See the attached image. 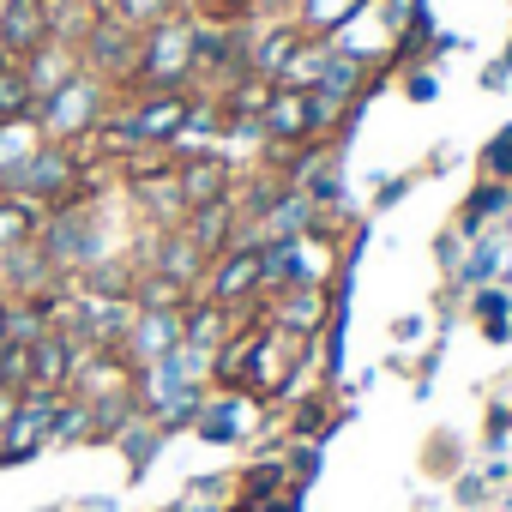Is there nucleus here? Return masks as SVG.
Segmentation results:
<instances>
[{
    "mask_svg": "<svg viewBox=\"0 0 512 512\" xmlns=\"http://www.w3.org/2000/svg\"><path fill=\"white\" fill-rule=\"evenodd\" d=\"M0 187H7V199H25V205H37V211H61V205H79V193H85V181H79V157L73 151H61V145H37L31 157H19V163H7L0 169Z\"/></svg>",
    "mask_w": 512,
    "mask_h": 512,
    "instance_id": "f257e3e1",
    "label": "nucleus"
},
{
    "mask_svg": "<svg viewBox=\"0 0 512 512\" xmlns=\"http://www.w3.org/2000/svg\"><path fill=\"white\" fill-rule=\"evenodd\" d=\"M199 61V19H163L157 31L139 37V67H133V91H181V79Z\"/></svg>",
    "mask_w": 512,
    "mask_h": 512,
    "instance_id": "f03ea898",
    "label": "nucleus"
},
{
    "mask_svg": "<svg viewBox=\"0 0 512 512\" xmlns=\"http://www.w3.org/2000/svg\"><path fill=\"white\" fill-rule=\"evenodd\" d=\"M103 115H109V85H97L91 67H85L73 85H61L55 97L37 103V127H43V139H79V133H91Z\"/></svg>",
    "mask_w": 512,
    "mask_h": 512,
    "instance_id": "7ed1b4c3",
    "label": "nucleus"
},
{
    "mask_svg": "<svg viewBox=\"0 0 512 512\" xmlns=\"http://www.w3.org/2000/svg\"><path fill=\"white\" fill-rule=\"evenodd\" d=\"M260 296H266V260H260V247H253V241H229L217 253L211 278H205V302L223 308V314H235L241 302H260Z\"/></svg>",
    "mask_w": 512,
    "mask_h": 512,
    "instance_id": "20e7f679",
    "label": "nucleus"
},
{
    "mask_svg": "<svg viewBox=\"0 0 512 512\" xmlns=\"http://www.w3.org/2000/svg\"><path fill=\"white\" fill-rule=\"evenodd\" d=\"M169 350H181V314H175V308H133L127 338H121V356H127L133 368H151V362H163Z\"/></svg>",
    "mask_w": 512,
    "mask_h": 512,
    "instance_id": "39448f33",
    "label": "nucleus"
},
{
    "mask_svg": "<svg viewBox=\"0 0 512 512\" xmlns=\"http://www.w3.org/2000/svg\"><path fill=\"white\" fill-rule=\"evenodd\" d=\"M187 109H193V103H187L181 91H139V103H133V109H121V121L133 127V139H139V145H151V139L163 145V139H181Z\"/></svg>",
    "mask_w": 512,
    "mask_h": 512,
    "instance_id": "423d86ee",
    "label": "nucleus"
},
{
    "mask_svg": "<svg viewBox=\"0 0 512 512\" xmlns=\"http://www.w3.org/2000/svg\"><path fill=\"white\" fill-rule=\"evenodd\" d=\"M79 356H85V338L67 332V326H49V332L31 344V386H43V392H67Z\"/></svg>",
    "mask_w": 512,
    "mask_h": 512,
    "instance_id": "0eeeda50",
    "label": "nucleus"
},
{
    "mask_svg": "<svg viewBox=\"0 0 512 512\" xmlns=\"http://www.w3.org/2000/svg\"><path fill=\"white\" fill-rule=\"evenodd\" d=\"M19 73L31 79V91H37V103H43V97H55L61 85H73V79L85 73V55H79V43L49 37V43H37V49L19 61Z\"/></svg>",
    "mask_w": 512,
    "mask_h": 512,
    "instance_id": "6e6552de",
    "label": "nucleus"
},
{
    "mask_svg": "<svg viewBox=\"0 0 512 512\" xmlns=\"http://www.w3.org/2000/svg\"><path fill=\"white\" fill-rule=\"evenodd\" d=\"M308 43H314V37H308V31L290 19V25L266 31L260 43L247 49V73H253V79H272V85H290V73H296V55H302Z\"/></svg>",
    "mask_w": 512,
    "mask_h": 512,
    "instance_id": "1a4fd4ad",
    "label": "nucleus"
},
{
    "mask_svg": "<svg viewBox=\"0 0 512 512\" xmlns=\"http://www.w3.org/2000/svg\"><path fill=\"white\" fill-rule=\"evenodd\" d=\"M79 55H91V67H103V73H127L133 79V67H139V31H127L121 19H103L97 13Z\"/></svg>",
    "mask_w": 512,
    "mask_h": 512,
    "instance_id": "9d476101",
    "label": "nucleus"
},
{
    "mask_svg": "<svg viewBox=\"0 0 512 512\" xmlns=\"http://www.w3.org/2000/svg\"><path fill=\"white\" fill-rule=\"evenodd\" d=\"M260 133L278 139V145L314 139V103H308V91H302V85H278L272 103H266V115H260Z\"/></svg>",
    "mask_w": 512,
    "mask_h": 512,
    "instance_id": "9b49d317",
    "label": "nucleus"
},
{
    "mask_svg": "<svg viewBox=\"0 0 512 512\" xmlns=\"http://www.w3.org/2000/svg\"><path fill=\"white\" fill-rule=\"evenodd\" d=\"M266 320V314H260ZM260 320L253 326H235V332H223V344L211 350V380L223 386V392H241L247 380H253V350H260Z\"/></svg>",
    "mask_w": 512,
    "mask_h": 512,
    "instance_id": "f8f14e48",
    "label": "nucleus"
},
{
    "mask_svg": "<svg viewBox=\"0 0 512 512\" xmlns=\"http://www.w3.org/2000/svg\"><path fill=\"white\" fill-rule=\"evenodd\" d=\"M326 314H332L326 284H290V290H284V302H272V308H266V320H278V326H284V332H296V338H314V332L326 326Z\"/></svg>",
    "mask_w": 512,
    "mask_h": 512,
    "instance_id": "ddd939ff",
    "label": "nucleus"
},
{
    "mask_svg": "<svg viewBox=\"0 0 512 512\" xmlns=\"http://www.w3.org/2000/svg\"><path fill=\"white\" fill-rule=\"evenodd\" d=\"M205 260H211V253H205L187 229H169V235L151 247V272H157V278H169V284H181V290H193V284H199Z\"/></svg>",
    "mask_w": 512,
    "mask_h": 512,
    "instance_id": "4468645a",
    "label": "nucleus"
},
{
    "mask_svg": "<svg viewBox=\"0 0 512 512\" xmlns=\"http://www.w3.org/2000/svg\"><path fill=\"white\" fill-rule=\"evenodd\" d=\"M175 181H181L187 211L229 199V163H223V157H181V163H175Z\"/></svg>",
    "mask_w": 512,
    "mask_h": 512,
    "instance_id": "2eb2a0df",
    "label": "nucleus"
},
{
    "mask_svg": "<svg viewBox=\"0 0 512 512\" xmlns=\"http://www.w3.org/2000/svg\"><path fill=\"white\" fill-rule=\"evenodd\" d=\"M272 91H278L272 79H253V73H241V79H235V85L223 91V109H229V121H235V127H247V121L260 127V115H266Z\"/></svg>",
    "mask_w": 512,
    "mask_h": 512,
    "instance_id": "dca6fc26",
    "label": "nucleus"
},
{
    "mask_svg": "<svg viewBox=\"0 0 512 512\" xmlns=\"http://www.w3.org/2000/svg\"><path fill=\"white\" fill-rule=\"evenodd\" d=\"M362 7H368V0H302V19H296V25H302L308 37H338Z\"/></svg>",
    "mask_w": 512,
    "mask_h": 512,
    "instance_id": "f3484780",
    "label": "nucleus"
},
{
    "mask_svg": "<svg viewBox=\"0 0 512 512\" xmlns=\"http://www.w3.org/2000/svg\"><path fill=\"white\" fill-rule=\"evenodd\" d=\"M37 205H25V199H0V253H13V247H25L31 235H37Z\"/></svg>",
    "mask_w": 512,
    "mask_h": 512,
    "instance_id": "a211bd4d",
    "label": "nucleus"
},
{
    "mask_svg": "<svg viewBox=\"0 0 512 512\" xmlns=\"http://www.w3.org/2000/svg\"><path fill=\"white\" fill-rule=\"evenodd\" d=\"M25 115H37V91L19 73V61H13L7 73H0V121H25Z\"/></svg>",
    "mask_w": 512,
    "mask_h": 512,
    "instance_id": "6ab92c4d",
    "label": "nucleus"
},
{
    "mask_svg": "<svg viewBox=\"0 0 512 512\" xmlns=\"http://www.w3.org/2000/svg\"><path fill=\"white\" fill-rule=\"evenodd\" d=\"M199 428H205L211 440H229V434L253 428V404H247V398H223L217 410H199Z\"/></svg>",
    "mask_w": 512,
    "mask_h": 512,
    "instance_id": "aec40b11",
    "label": "nucleus"
},
{
    "mask_svg": "<svg viewBox=\"0 0 512 512\" xmlns=\"http://www.w3.org/2000/svg\"><path fill=\"white\" fill-rule=\"evenodd\" d=\"M169 13H175V0H115V7H109V19H121V25H127V31H139V37H145V31H157Z\"/></svg>",
    "mask_w": 512,
    "mask_h": 512,
    "instance_id": "412c9836",
    "label": "nucleus"
},
{
    "mask_svg": "<svg viewBox=\"0 0 512 512\" xmlns=\"http://www.w3.org/2000/svg\"><path fill=\"white\" fill-rule=\"evenodd\" d=\"M284 482H290V470H284V464H253V470L241 476V506H266Z\"/></svg>",
    "mask_w": 512,
    "mask_h": 512,
    "instance_id": "4be33fe9",
    "label": "nucleus"
},
{
    "mask_svg": "<svg viewBox=\"0 0 512 512\" xmlns=\"http://www.w3.org/2000/svg\"><path fill=\"white\" fill-rule=\"evenodd\" d=\"M0 344H7V302H0Z\"/></svg>",
    "mask_w": 512,
    "mask_h": 512,
    "instance_id": "5701e85b",
    "label": "nucleus"
},
{
    "mask_svg": "<svg viewBox=\"0 0 512 512\" xmlns=\"http://www.w3.org/2000/svg\"><path fill=\"white\" fill-rule=\"evenodd\" d=\"M7 67H13V55H7V49H0V73H7Z\"/></svg>",
    "mask_w": 512,
    "mask_h": 512,
    "instance_id": "b1692460",
    "label": "nucleus"
},
{
    "mask_svg": "<svg viewBox=\"0 0 512 512\" xmlns=\"http://www.w3.org/2000/svg\"><path fill=\"white\" fill-rule=\"evenodd\" d=\"M0 386H7V380H0Z\"/></svg>",
    "mask_w": 512,
    "mask_h": 512,
    "instance_id": "393cba45",
    "label": "nucleus"
}]
</instances>
